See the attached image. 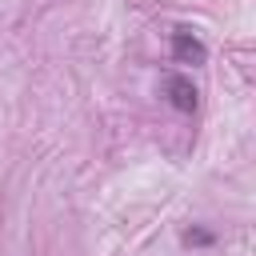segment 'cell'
Returning a JSON list of instances; mask_svg holds the SVG:
<instances>
[{
    "instance_id": "6da1fadb",
    "label": "cell",
    "mask_w": 256,
    "mask_h": 256,
    "mask_svg": "<svg viewBox=\"0 0 256 256\" xmlns=\"http://www.w3.org/2000/svg\"><path fill=\"white\" fill-rule=\"evenodd\" d=\"M164 96H168V104H172L176 112H196V104H200L196 84H192L188 76H180V72H168V76H164Z\"/></svg>"
},
{
    "instance_id": "3957f363",
    "label": "cell",
    "mask_w": 256,
    "mask_h": 256,
    "mask_svg": "<svg viewBox=\"0 0 256 256\" xmlns=\"http://www.w3.org/2000/svg\"><path fill=\"white\" fill-rule=\"evenodd\" d=\"M184 244L204 248V244H212V232H204V228H188V232H184Z\"/></svg>"
},
{
    "instance_id": "7a4b0ae2",
    "label": "cell",
    "mask_w": 256,
    "mask_h": 256,
    "mask_svg": "<svg viewBox=\"0 0 256 256\" xmlns=\"http://www.w3.org/2000/svg\"><path fill=\"white\" fill-rule=\"evenodd\" d=\"M172 60L176 64H204L208 48H204L200 36H192V28H176L172 32Z\"/></svg>"
}]
</instances>
